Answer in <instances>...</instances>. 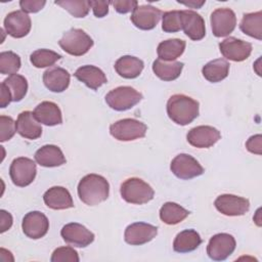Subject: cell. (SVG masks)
Masks as SVG:
<instances>
[{"label": "cell", "instance_id": "8d00e7d4", "mask_svg": "<svg viewBox=\"0 0 262 262\" xmlns=\"http://www.w3.org/2000/svg\"><path fill=\"white\" fill-rule=\"evenodd\" d=\"M162 29L167 33H175L181 30L180 10H172L163 13Z\"/></svg>", "mask_w": 262, "mask_h": 262}, {"label": "cell", "instance_id": "30bf717a", "mask_svg": "<svg viewBox=\"0 0 262 262\" xmlns=\"http://www.w3.org/2000/svg\"><path fill=\"white\" fill-rule=\"evenodd\" d=\"M210 21L214 36L225 37L235 29L236 16L230 8H217L211 13Z\"/></svg>", "mask_w": 262, "mask_h": 262}, {"label": "cell", "instance_id": "6da1fadb", "mask_svg": "<svg viewBox=\"0 0 262 262\" xmlns=\"http://www.w3.org/2000/svg\"><path fill=\"white\" fill-rule=\"evenodd\" d=\"M108 192L107 180L98 174H88L78 184V195L88 206H95L104 202L108 198Z\"/></svg>", "mask_w": 262, "mask_h": 262}, {"label": "cell", "instance_id": "e0dca14e", "mask_svg": "<svg viewBox=\"0 0 262 262\" xmlns=\"http://www.w3.org/2000/svg\"><path fill=\"white\" fill-rule=\"evenodd\" d=\"M163 12L151 5H138L131 14V21L140 30H152L162 17Z\"/></svg>", "mask_w": 262, "mask_h": 262}, {"label": "cell", "instance_id": "4316f807", "mask_svg": "<svg viewBox=\"0 0 262 262\" xmlns=\"http://www.w3.org/2000/svg\"><path fill=\"white\" fill-rule=\"evenodd\" d=\"M201 244L202 238L195 230L185 229L176 235L173 242V249L177 253H188L194 251Z\"/></svg>", "mask_w": 262, "mask_h": 262}, {"label": "cell", "instance_id": "52a82bcc", "mask_svg": "<svg viewBox=\"0 0 262 262\" xmlns=\"http://www.w3.org/2000/svg\"><path fill=\"white\" fill-rule=\"evenodd\" d=\"M36 173L37 168L35 162L25 157L14 159L9 168V175L13 184L19 187L30 185L34 181Z\"/></svg>", "mask_w": 262, "mask_h": 262}, {"label": "cell", "instance_id": "2e32d148", "mask_svg": "<svg viewBox=\"0 0 262 262\" xmlns=\"http://www.w3.org/2000/svg\"><path fill=\"white\" fill-rule=\"evenodd\" d=\"M32 27V21L28 13L23 10L9 12L4 18V29L8 35L13 38H23L27 36Z\"/></svg>", "mask_w": 262, "mask_h": 262}, {"label": "cell", "instance_id": "ab89813d", "mask_svg": "<svg viewBox=\"0 0 262 262\" xmlns=\"http://www.w3.org/2000/svg\"><path fill=\"white\" fill-rule=\"evenodd\" d=\"M46 4L44 0H20L19 6L26 13H35L40 11Z\"/></svg>", "mask_w": 262, "mask_h": 262}, {"label": "cell", "instance_id": "7bdbcfd3", "mask_svg": "<svg viewBox=\"0 0 262 262\" xmlns=\"http://www.w3.org/2000/svg\"><path fill=\"white\" fill-rule=\"evenodd\" d=\"M262 146V136L260 134L257 135H253L251 136L248 141L246 142V147L247 149L252 152V154H256V155H261L262 150L261 147Z\"/></svg>", "mask_w": 262, "mask_h": 262}, {"label": "cell", "instance_id": "603a6c76", "mask_svg": "<svg viewBox=\"0 0 262 262\" xmlns=\"http://www.w3.org/2000/svg\"><path fill=\"white\" fill-rule=\"evenodd\" d=\"M70 74L59 67H52L44 72L43 83L52 92H62L70 85Z\"/></svg>", "mask_w": 262, "mask_h": 262}, {"label": "cell", "instance_id": "ffe728a7", "mask_svg": "<svg viewBox=\"0 0 262 262\" xmlns=\"http://www.w3.org/2000/svg\"><path fill=\"white\" fill-rule=\"evenodd\" d=\"M16 132L24 138L34 140L41 136L42 127L30 111L21 112L15 122Z\"/></svg>", "mask_w": 262, "mask_h": 262}, {"label": "cell", "instance_id": "7a4b0ae2", "mask_svg": "<svg viewBox=\"0 0 262 262\" xmlns=\"http://www.w3.org/2000/svg\"><path fill=\"white\" fill-rule=\"evenodd\" d=\"M168 117L176 124L185 126L199 116V102L184 94H174L167 102Z\"/></svg>", "mask_w": 262, "mask_h": 262}, {"label": "cell", "instance_id": "277c9868", "mask_svg": "<svg viewBox=\"0 0 262 262\" xmlns=\"http://www.w3.org/2000/svg\"><path fill=\"white\" fill-rule=\"evenodd\" d=\"M59 46L67 53L74 56H81L93 46V40L81 29H71L63 33L58 41Z\"/></svg>", "mask_w": 262, "mask_h": 262}, {"label": "cell", "instance_id": "bcb514c9", "mask_svg": "<svg viewBox=\"0 0 262 262\" xmlns=\"http://www.w3.org/2000/svg\"><path fill=\"white\" fill-rule=\"evenodd\" d=\"M205 3V1H189V2H182V4L188 6V7H191V8H200L203 4Z\"/></svg>", "mask_w": 262, "mask_h": 262}, {"label": "cell", "instance_id": "ac0fdd59", "mask_svg": "<svg viewBox=\"0 0 262 262\" xmlns=\"http://www.w3.org/2000/svg\"><path fill=\"white\" fill-rule=\"evenodd\" d=\"M187 141L194 147L208 148L214 145L220 138V132L212 126H198L190 129L186 135Z\"/></svg>", "mask_w": 262, "mask_h": 262}, {"label": "cell", "instance_id": "7402d4cb", "mask_svg": "<svg viewBox=\"0 0 262 262\" xmlns=\"http://www.w3.org/2000/svg\"><path fill=\"white\" fill-rule=\"evenodd\" d=\"M33 113L36 120L46 126H55L62 123L61 111L52 101H42L35 107Z\"/></svg>", "mask_w": 262, "mask_h": 262}, {"label": "cell", "instance_id": "83f0119b", "mask_svg": "<svg viewBox=\"0 0 262 262\" xmlns=\"http://www.w3.org/2000/svg\"><path fill=\"white\" fill-rule=\"evenodd\" d=\"M183 66L180 61H165L157 58L152 62V71L161 80L173 81L180 76Z\"/></svg>", "mask_w": 262, "mask_h": 262}, {"label": "cell", "instance_id": "f546056e", "mask_svg": "<svg viewBox=\"0 0 262 262\" xmlns=\"http://www.w3.org/2000/svg\"><path fill=\"white\" fill-rule=\"evenodd\" d=\"M229 66L225 59L217 58L206 63L202 69V74L209 82L217 83L228 76Z\"/></svg>", "mask_w": 262, "mask_h": 262}, {"label": "cell", "instance_id": "60d3db41", "mask_svg": "<svg viewBox=\"0 0 262 262\" xmlns=\"http://www.w3.org/2000/svg\"><path fill=\"white\" fill-rule=\"evenodd\" d=\"M111 4L114 6L117 12L123 14L133 11L138 6V2L136 0H115L112 1Z\"/></svg>", "mask_w": 262, "mask_h": 262}, {"label": "cell", "instance_id": "5bb4252c", "mask_svg": "<svg viewBox=\"0 0 262 262\" xmlns=\"http://www.w3.org/2000/svg\"><path fill=\"white\" fill-rule=\"evenodd\" d=\"M60 234L66 243L79 248H85L94 241L93 232L76 222L66 224L61 228Z\"/></svg>", "mask_w": 262, "mask_h": 262}, {"label": "cell", "instance_id": "b9f144b4", "mask_svg": "<svg viewBox=\"0 0 262 262\" xmlns=\"http://www.w3.org/2000/svg\"><path fill=\"white\" fill-rule=\"evenodd\" d=\"M112 1H90V6L96 17H103L108 13V5Z\"/></svg>", "mask_w": 262, "mask_h": 262}, {"label": "cell", "instance_id": "ee69618b", "mask_svg": "<svg viewBox=\"0 0 262 262\" xmlns=\"http://www.w3.org/2000/svg\"><path fill=\"white\" fill-rule=\"evenodd\" d=\"M0 226H1V232H5L6 230H8L11 225H12V216L10 215V213L6 212L5 210H1L0 211Z\"/></svg>", "mask_w": 262, "mask_h": 262}, {"label": "cell", "instance_id": "4dcf8cb0", "mask_svg": "<svg viewBox=\"0 0 262 262\" xmlns=\"http://www.w3.org/2000/svg\"><path fill=\"white\" fill-rule=\"evenodd\" d=\"M189 212L180 205L172 202L165 203L160 209L161 220L168 225H175L183 221Z\"/></svg>", "mask_w": 262, "mask_h": 262}, {"label": "cell", "instance_id": "d4e9b609", "mask_svg": "<svg viewBox=\"0 0 262 262\" xmlns=\"http://www.w3.org/2000/svg\"><path fill=\"white\" fill-rule=\"evenodd\" d=\"M35 161L43 167H57L67 162L61 149L53 144H46L40 147L35 152Z\"/></svg>", "mask_w": 262, "mask_h": 262}, {"label": "cell", "instance_id": "d590c367", "mask_svg": "<svg viewBox=\"0 0 262 262\" xmlns=\"http://www.w3.org/2000/svg\"><path fill=\"white\" fill-rule=\"evenodd\" d=\"M20 69V58L12 51L0 53V73L3 75H14Z\"/></svg>", "mask_w": 262, "mask_h": 262}, {"label": "cell", "instance_id": "1f68e13d", "mask_svg": "<svg viewBox=\"0 0 262 262\" xmlns=\"http://www.w3.org/2000/svg\"><path fill=\"white\" fill-rule=\"evenodd\" d=\"M242 32L257 40L262 39V11L245 13L239 24Z\"/></svg>", "mask_w": 262, "mask_h": 262}, {"label": "cell", "instance_id": "74e56055", "mask_svg": "<svg viewBox=\"0 0 262 262\" xmlns=\"http://www.w3.org/2000/svg\"><path fill=\"white\" fill-rule=\"evenodd\" d=\"M51 262H79V256L72 247H59L55 249L51 256Z\"/></svg>", "mask_w": 262, "mask_h": 262}, {"label": "cell", "instance_id": "f6af8a7d", "mask_svg": "<svg viewBox=\"0 0 262 262\" xmlns=\"http://www.w3.org/2000/svg\"><path fill=\"white\" fill-rule=\"evenodd\" d=\"M10 101H12L11 94H10L9 90L5 87V85L3 83H1V102H0L1 107H5L6 105H8L10 103Z\"/></svg>", "mask_w": 262, "mask_h": 262}, {"label": "cell", "instance_id": "f35d334b", "mask_svg": "<svg viewBox=\"0 0 262 262\" xmlns=\"http://www.w3.org/2000/svg\"><path fill=\"white\" fill-rule=\"evenodd\" d=\"M16 132L15 122L11 117L0 116V141L4 142L12 138Z\"/></svg>", "mask_w": 262, "mask_h": 262}, {"label": "cell", "instance_id": "7c38bea8", "mask_svg": "<svg viewBox=\"0 0 262 262\" xmlns=\"http://www.w3.org/2000/svg\"><path fill=\"white\" fill-rule=\"evenodd\" d=\"M219 49L225 58L232 61H243L250 56L252 44L234 37H229L219 43Z\"/></svg>", "mask_w": 262, "mask_h": 262}, {"label": "cell", "instance_id": "d6986e66", "mask_svg": "<svg viewBox=\"0 0 262 262\" xmlns=\"http://www.w3.org/2000/svg\"><path fill=\"white\" fill-rule=\"evenodd\" d=\"M181 29L193 41L202 40L206 35L204 18L193 10H180Z\"/></svg>", "mask_w": 262, "mask_h": 262}, {"label": "cell", "instance_id": "836d02e7", "mask_svg": "<svg viewBox=\"0 0 262 262\" xmlns=\"http://www.w3.org/2000/svg\"><path fill=\"white\" fill-rule=\"evenodd\" d=\"M61 58V55L49 50V49H38L35 50L31 55H30V61L32 64L38 69L42 68H47L53 66L57 60Z\"/></svg>", "mask_w": 262, "mask_h": 262}, {"label": "cell", "instance_id": "8fae6325", "mask_svg": "<svg viewBox=\"0 0 262 262\" xmlns=\"http://www.w3.org/2000/svg\"><path fill=\"white\" fill-rule=\"evenodd\" d=\"M214 205L221 214L226 216H242L250 209L248 199L228 193L217 196Z\"/></svg>", "mask_w": 262, "mask_h": 262}, {"label": "cell", "instance_id": "9a60e30c", "mask_svg": "<svg viewBox=\"0 0 262 262\" xmlns=\"http://www.w3.org/2000/svg\"><path fill=\"white\" fill-rule=\"evenodd\" d=\"M158 228L149 223L135 222L127 226L124 233L125 242L132 246H140L156 237Z\"/></svg>", "mask_w": 262, "mask_h": 262}, {"label": "cell", "instance_id": "f1b7e54d", "mask_svg": "<svg viewBox=\"0 0 262 262\" xmlns=\"http://www.w3.org/2000/svg\"><path fill=\"white\" fill-rule=\"evenodd\" d=\"M186 43L181 39H168L162 41L157 48L158 56L165 61H174L185 49Z\"/></svg>", "mask_w": 262, "mask_h": 262}, {"label": "cell", "instance_id": "484cf974", "mask_svg": "<svg viewBox=\"0 0 262 262\" xmlns=\"http://www.w3.org/2000/svg\"><path fill=\"white\" fill-rule=\"evenodd\" d=\"M144 68L141 59L131 55H124L120 57L115 63L116 72L125 79L137 78Z\"/></svg>", "mask_w": 262, "mask_h": 262}, {"label": "cell", "instance_id": "44dd1931", "mask_svg": "<svg viewBox=\"0 0 262 262\" xmlns=\"http://www.w3.org/2000/svg\"><path fill=\"white\" fill-rule=\"evenodd\" d=\"M45 205L53 210H64L74 207V202L69 190L62 186H53L43 194Z\"/></svg>", "mask_w": 262, "mask_h": 262}, {"label": "cell", "instance_id": "ba28073f", "mask_svg": "<svg viewBox=\"0 0 262 262\" xmlns=\"http://www.w3.org/2000/svg\"><path fill=\"white\" fill-rule=\"evenodd\" d=\"M170 169L180 179H191L204 173V168L190 155L179 154L171 162Z\"/></svg>", "mask_w": 262, "mask_h": 262}, {"label": "cell", "instance_id": "5b68a950", "mask_svg": "<svg viewBox=\"0 0 262 262\" xmlns=\"http://www.w3.org/2000/svg\"><path fill=\"white\" fill-rule=\"evenodd\" d=\"M142 99V94L130 86H120L105 95V102L115 111L123 112L132 108Z\"/></svg>", "mask_w": 262, "mask_h": 262}, {"label": "cell", "instance_id": "d6a6232c", "mask_svg": "<svg viewBox=\"0 0 262 262\" xmlns=\"http://www.w3.org/2000/svg\"><path fill=\"white\" fill-rule=\"evenodd\" d=\"M2 83L9 90L12 101H20L27 94L28 82L27 79L21 75H10Z\"/></svg>", "mask_w": 262, "mask_h": 262}, {"label": "cell", "instance_id": "3957f363", "mask_svg": "<svg viewBox=\"0 0 262 262\" xmlns=\"http://www.w3.org/2000/svg\"><path fill=\"white\" fill-rule=\"evenodd\" d=\"M121 196L130 204L142 205L154 199L155 191L149 184L137 177L126 179L120 187Z\"/></svg>", "mask_w": 262, "mask_h": 262}, {"label": "cell", "instance_id": "8992f818", "mask_svg": "<svg viewBox=\"0 0 262 262\" xmlns=\"http://www.w3.org/2000/svg\"><path fill=\"white\" fill-rule=\"evenodd\" d=\"M147 127L136 119H122L110 126L111 135L120 141H131L145 136Z\"/></svg>", "mask_w": 262, "mask_h": 262}, {"label": "cell", "instance_id": "cb8c5ba5", "mask_svg": "<svg viewBox=\"0 0 262 262\" xmlns=\"http://www.w3.org/2000/svg\"><path fill=\"white\" fill-rule=\"evenodd\" d=\"M74 76L92 90L98 89L107 82L105 74L99 68L91 64L78 68Z\"/></svg>", "mask_w": 262, "mask_h": 262}, {"label": "cell", "instance_id": "e575fe53", "mask_svg": "<svg viewBox=\"0 0 262 262\" xmlns=\"http://www.w3.org/2000/svg\"><path fill=\"white\" fill-rule=\"evenodd\" d=\"M55 4L68 10L75 17H85L91 7L88 0H62L55 1Z\"/></svg>", "mask_w": 262, "mask_h": 262}, {"label": "cell", "instance_id": "4fadbf2b", "mask_svg": "<svg viewBox=\"0 0 262 262\" xmlns=\"http://www.w3.org/2000/svg\"><path fill=\"white\" fill-rule=\"evenodd\" d=\"M24 233L33 239L43 237L49 229V221L47 217L39 212L32 211L25 215L21 223Z\"/></svg>", "mask_w": 262, "mask_h": 262}, {"label": "cell", "instance_id": "9c48e42d", "mask_svg": "<svg viewBox=\"0 0 262 262\" xmlns=\"http://www.w3.org/2000/svg\"><path fill=\"white\" fill-rule=\"evenodd\" d=\"M235 239L228 233H217L213 235L207 246V254L214 261H223L235 250Z\"/></svg>", "mask_w": 262, "mask_h": 262}]
</instances>
